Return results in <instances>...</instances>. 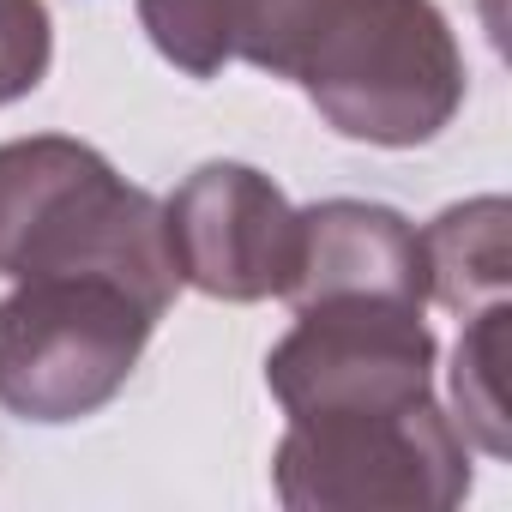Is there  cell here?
Returning a JSON list of instances; mask_svg holds the SVG:
<instances>
[{
    "instance_id": "277c9868",
    "label": "cell",
    "mask_w": 512,
    "mask_h": 512,
    "mask_svg": "<svg viewBox=\"0 0 512 512\" xmlns=\"http://www.w3.org/2000/svg\"><path fill=\"white\" fill-rule=\"evenodd\" d=\"M272 482L290 512H452L470 494V440L434 398L290 416Z\"/></svg>"
},
{
    "instance_id": "3957f363",
    "label": "cell",
    "mask_w": 512,
    "mask_h": 512,
    "mask_svg": "<svg viewBox=\"0 0 512 512\" xmlns=\"http://www.w3.org/2000/svg\"><path fill=\"white\" fill-rule=\"evenodd\" d=\"M157 320L163 308L97 272L19 278L0 296V410L43 428L97 416L133 380Z\"/></svg>"
},
{
    "instance_id": "52a82bcc",
    "label": "cell",
    "mask_w": 512,
    "mask_h": 512,
    "mask_svg": "<svg viewBox=\"0 0 512 512\" xmlns=\"http://www.w3.org/2000/svg\"><path fill=\"white\" fill-rule=\"evenodd\" d=\"M284 302H398L428 314L422 229L374 199H320L296 211V272L284 284Z\"/></svg>"
},
{
    "instance_id": "ba28073f",
    "label": "cell",
    "mask_w": 512,
    "mask_h": 512,
    "mask_svg": "<svg viewBox=\"0 0 512 512\" xmlns=\"http://www.w3.org/2000/svg\"><path fill=\"white\" fill-rule=\"evenodd\" d=\"M512 205L500 193L446 205L422 229V260H428V302L452 314H476L488 302H506L512 284V241H506Z\"/></svg>"
},
{
    "instance_id": "9c48e42d",
    "label": "cell",
    "mask_w": 512,
    "mask_h": 512,
    "mask_svg": "<svg viewBox=\"0 0 512 512\" xmlns=\"http://www.w3.org/2000/svg\"><path fill=\"white\" fill-rule=\"evenodd\" d=\"M464 338H458V356H452V422L470 446H482L488 458H506L512 440H506V302H488L476 314H464Z\"/></svg>"
},
{
    "instance_id": "8fae6325",
    "label": "cell",
    "mask_w": 512,
    "mask_h": 512,
    "mask_svg": "<svg viewBox=\"0 0 512 512\" xmlns=\"http://www.w3.org/2000/svg\"><path fill=\"white\" fill-rule=\"evenodd\" d=\"M55 25L43 0H0V109L31 97L49 79Z\"/></svg>"
},
{
    "instance_id": "30bf717a",
    "label": "cell",
    "mask_w": 512,
    "mask_h": 512,
    "mask_svg": "<svg viewBox=\"0 0 512 512\" xmlns=\"http://www.w3.org/2000/svg\"><path fill=\"white\" fill-rule=\"evenodd\" d=\"M139 25L151 49L187 79H217L229 67L223 43V0H139Z\"/></svg>"
},
{
    "instance_id": "8992f818",
    "label": "cell",
    "mask_w": 512,
    "mask_h": 512,
    "mask_svg": "<svg viewBox=\"0 0 512 512\" xmlns=\"http://www.w3.org/2000/svg\"><path fill=\"white\" fill-rule=\"evenodd\" d=\"M169 266L211 302H272L296 272V205L253 163H199L163 199Z\"/></svg>"
},
{
    "instance_id": "5b68a950",
    "label": "cell",
    "mask_w": 512,
    "mask_h": 512,
    "mask_svg": "<svg viewBox=\"0 0 512 512\" xmlns=\"http://www.w3.org/2000/svg\"><path fill=\"white\" fill-rule=\"evenodd\" d=\"M266 386L284 416L398 410L434 398V332L398 302H320L266 356Z\"/></svg>"
},
{
    "instance_id": "6da1fadb",
    "label": "cell",
    "mask_w": 512,
    "mask_h": 512,
    "mask_svg": "<svg viewBox=\"0 0 512 512\" xmlns=\"http://www.w3.org/2000/svg\"><path fill=\"white\" fill-rule=\"evenodd\" d=\"M223 43L380 151L440 139L464 103V55L434 0H223Z\"/></svg>"
},
{
    "instance_id": "7a4b0ae2",
    "label": "cell",
    "mask_w": 512,
    "mask_h": 512,
    "mask_svg": "<svg viewBox=\"0 0 512 512\" xmlns=\"http://www.w3.org/2000/svg\"><path fill=\"white\" fill-rule=\"evenodd\" d=\"M97 272L175 308V266L163 241V199L121 181L115 163L67 133L0 145V278Z\"/></svg>"
}]
</instances>
